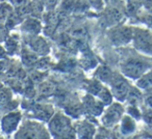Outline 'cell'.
I'll list each match as a JSON object with an SVG mask.
<instances>
[{
	"instance_id": "4",
	"label": "cell",
	"mask_w": 152,
	"mask_h": 139,
	"mask_svg": "<svg viewBox=\"0 0 152 139\" xmlns=\"http://www.w3.org/2000/svg\"><path fill=\"white\" fill-rule=\"evenodd\" d=\"M110 38L116 46L125 45L132 38V29L128 26H118V27L110 28Z\"/></svg>"
},
{
	"instance_id": "6",
	"label": "cell",
	"mask_w": 152,
	"mask_h": 139,
	"mask_svg": "<svg viewBox=\"0 0 152 139\" xmlns=\"http://www.w3.org/2000/svg\"><path fill=\"white\" fill-rule=\"evenodd\" d=\"M69 127V120L65 116L57 114L53 117V119L50 122V129L54 135H63L66 132V130Z\"/></svg>"
},
{
	"instance_id": "5",
	"label": "cell",
	"mask_w": 152,
	"mask_h": 139,
	"mask_svg": "<svg viewBox=\"0 0 152 139\" xmlns=\"http://www.w3.org/2000/svg\"><path fill=\"white\" fill-rule=\"evenodd\" d=\"M122 113H123V107L121 106V104L119 103L112 104L107 108L105 113H104L103 117H102V122L106 126H112V125L116 124L117 122H119Z\"/></svg>"
},
{
	"instance_id": "14",
	"label": "cell",
	"mask_w": 152,
	"mask_h": 139,
	"mask_svg": "<svg viewBox=\"0 0 152 139\" xmlns=\"http://www.w3.org/2000/svg\"><path fill=\"white\" fill-rule=\"evenodd\" d=\"M137 86L144 89H148L151 86V75L150 72H148L147 74H144L141 78L137 81Z\"/></svg>"
},
{
	"instance_id": "16",
	"label": "cell",
	"mask_w": 152,
	"mask_h": 139,
	"mask_svg": "<svg viewBox=\"0 0 152 139\" xmlns=\"http://www.w3.org/2000/svg\"><path fill=\"white\" fill-rule=\"evenodd\" d=\"M23 53V60L24 62L28 63V64H31L34 63V61L37 60V56H36V53L34 52H26V50L22 51Z\"/></svg>"
},
{
	"instance_id": "3",
	"label": "cell",
	"mask_w": 152,
	"mask_h": 139,
	"mask_svg": "<svg viewBox=\"0 0 152 139\" xmlns=\"http://www.w3.org/2000/svg\"><path fill=\"white\" fill-rule=\"evenodd\" d=\"M110 86H112L113 95L119 99L120 101L125 100V98L129 93V84L127 80L122 76L115 74L110 80Z\"/></svg>"
},
{
	"instance_id": "7",
	"label": "cell",
	"mask_w": 152,
	"mask_h": 139,
	"mask_svg": "<svg viewBox=\"0 0 152 139\" xmlns=\"http://www.w3.org/2000/svg\"><path fill=\"white\" fill-rule=\"evenodd\" d=\"M21 114L20 112H12L5 115L2 119V129L7 133H11L17 128L18 122H20Z\"/></svg>"
},
{
	"instance_id": "12",
	"label": "cell",
	"mask_w": 152,
	"mask_h": 139,
	"mask_svg": "<svg viewBox=\"0 0 152 139\" xmlns=\"http://www.w3.org/2000/svg\"><path fill=\"white\" fill-rule=\"evenodd\" d=\"M96 76H97L100 80L105 81V82H110V78L113 77V74H112V71H110L107 67L102 65V67H100L99 69L97 70Z\"/></svg>"
},
{
	"instance_id": "18",
	"label": "cell",
	"mask_w": 152,
	"mask_h": 139,
	"mask_svg": "<svg viewBox=\"0 0 152 139\" xmlns=\"http://www.w3.org/2000/svg\"><path fill=\"white\" fill-rule=\"evenodd\" d=\"M20 136H21V139H37L36 133H34V131H31V130L25 131V132L22 133Z\"/></svg>"
},
{
	"instance_id": "8",
	"label": "cell",
	"mask_w": 152,
	"mask_h": 139,
	"mask_svg": "<svg viewBox=\"0 0 152 139\" xmlns=\"http://www.w3.org/2000/svg\"><path fill=\"white\" fill-rule=\"evenodd\" d=\"M21 27L23 31L32 34V35H36L41 31L42 25H41V22L36 18H28V19L24 20Z\"/></svg>"
},
{
	"instance_id": "20",
	"label": "cell",
	"mask_w": 152,
	"mask_h": 139,
	"mask_svg": "<svg viewBox=\"0 0 152 139\" xmlns=\"http://www.w3.org/2000/svg\"><path fill=\"white\" fill-rule=\"evenodd\" d=\"M11 1H12V3L17 7H21V5H23L28 2V0H11Z\"/></svg>"
},
{
	"instance_id": "23",
	"label": "cell",
	"mask_w": 152,
	"mask_h": 139,
	"mask_svg": "<svg viewBox=\"0 0 152 139\" xmlns=\"http://www.w3.org/2000/svg\"><path fill=\"white\" fill-rule=\"evenodd\" d=\"M5 55H7V51H5L4 48H3V47L0 45V60L4 58Z\"/></svg>"
},
{
	"instance_id": "21",
	"label": "cell",
	"mask_w": 152,
	"mask_h": 139,
	"mask_svg": "<svg viewBox=\"0 0 152 139\" xmlns=\"http://www.w3.org/2000/svg\"><path fill=\"white\" fill-rule=\"evenodd\" d=\"M7 70V60H0V74H2Z\"/></svg>"
},
{
	"instance_id": "22",
	"label": "cell",
	"mask_w": 152,
	"mask_h": 139,
	"mask_svg": "<svg viewBox=\"0 0 152 139\" xmlns=\"http://www.w3.org/2000/svg\"><path fill=\"white\" fill-rule=\"evenodd\" d=\"M4 36H5V30L4 27H3L1 24H0V41L4 40Z\"/></svg>"
},
{
	"instance_id": "2",
	"label": "cell",
	"mask_w": 152,
	"mask_h": 139,
	"mask_svg": "<svg viewBox=\"0 0 152 139\" xmlns=\"http://www.w3.org/2000/svg\"><path fill=\"white\" fill-rule=\"evenodd\" d=\"M133 43L140 51L150 54L151 52V33L148 29L137 27L132 30Z\"/></svg>"
},
{
	"instance_id": "9",
	"label": "cell",
	"mask_w": 152,
	"mask_h": 139,
	"mask_svg": "<svg viewBox=\"0 0 152 139\" xmlns=\"http://www.w3.org/2000/svg\"><path fill=\"white\" fill-rule=\"evenodd\" d=\"M34 38L29 42L30 47L32 48V52L38 54H47L49 52V46L44 38H40L39 35H32Z\"/></svg>"
},
{
	"instance_id": "1",
	"label": "cell",
	"mask_w": 152,
	"mask_h": 139,
	"mask_svg": "<svg viewBox=\"0 0 152 139\" xmlns=\"http://www.w3.org/2000/svg\"><path fill=\"white\" fill-rule=\"evenodd\" d=\"M121 67H122V72L125 74V76L131 79H137L142 75L145 74L146 70L149 69L150 65L148 63L143 62V60L131 58L125 63H123Z\"/></svg>"
},
{
	"instance_id": "10",
	"label": "cell",
	"mask_w": 152,
	"mask_h": 139,
	"mask_svg": "<svg viewBox=\"0 0 152 139\" xmlns=\"http://www.w3.org/2000/svg\"><path fill=\"white\" fill-rule=\"evenodd\" d=\"M121 130L122 133L125 135L131 134V133L134 132L135 130V122L129 116H124L122 119V124H121Z\"/></svg>"
},
{
	"instance_id": "24",
	"label": "cell",
	"mask_w": 152,
	"mask_h": 139,
	"mask_svg": "<svg viewBox=\"0 0 152 139\" xmlns=\"http://www.w3.org/2000/svg\"><path fill=\"white\" fill-rule=\"evenodd\" d=\"M95 139H106L104 136H101V135H97V136L95 137Z\"/></svg>"
},
{
	"instance_id": "15",
	"label": "cell",
	"mask_w": 152,
	"mask_h": 139,
	"mask_svg": "<svg viewBox=\"0 0 152 139\" xmlns=\"http://www.w3.org/2000/svg\"><path fill=\"white\" fill-rule=\"evenodd\" d=\"M18 44H19V42H18V38H14V35H12L11 38L7 41V52H9L10 54H11V53H12V54H14V53L18 50Z\"/></svg>"
},
{
	"instance_id": "11",
	"label": "cell",
	"mask_w": 152,
	"mask_h": 139,
	"mask_svg": "<svg viewBox=\"0 0 152 139\" xmlns=\"http://www.w3.org/2000/svg\"><path fill=\"white\" fill-rule=\"evenodd\" d=\"M14 12L13 7L10 3L2 2L0 3V23L1 22H5L7 20V18L10 17L12 13Z\"/></svg>"
},
{
	"instance_id": "17",
	"label": "cell",
	"mask_w": 152,
	"mask_h": 139,
	"mask_svg": "<svg viewBox=\"0 0 152 139\" xmlns=\"http://www.w3.org/2000/svg\"><path fill=\"white\" fill-rule=\"evenodd\" d=\"M43 7H45V9L48 12H50L51 9H53L57 4H58V0H42Z\"/></svg>"
},
{
	"instance_id": "19",
	"label": "cell",
	"mask_w": 152,
	"mask_h": 139,
	"mask_svg": "<svg viewBox=\"0 0 152 139\" xmlns=\"http://www.w3.org/2000/svg\"><path fill=\"white\" fill-rule=\"evenodd\" d=\"M128 112H129V114H131V115L133 116V117H137V118L141 117V113H140L139 109H137L135 106H129Z\"/></svg>"
},
{
	"instance_id": "13",
	"label": "cell",
	"mask_w": 152,
	"mask_h": 139,
	"mask_svg": "<svg viewBox=\"0 0 152 139\" xmlns=\"http://www.w3.org/2000/svg\"><path fill=\"white\" fill-rule=\"evenodd\" d=\"M98 97H99L100 101L103 102V104L105 105H110L112 104V101H113V96H112V93L108 90L106 87H102V89L99 91L98 93Z\"/></svg>"
}]
</instances>
